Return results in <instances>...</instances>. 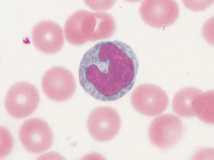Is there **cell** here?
I'll list each match as a JSON object with an SVG mask.
<instances>
[{
  "label": "cell",
  "instance_id": "9c48e42d",
  "mask_svg": "<svg viewBox=\"0 0 214 160\" xmlns=\"http://www.w3.org/2000/svg\"><path fill=\"white\" fill-rule=\"evenodd\" d=\"M32 37L36 48L47 53H53L59 51L64 43L61 26L49 20H42L34 25L32 29Z\"/></svg>",
  "mask_w": 214,
  "mask_h": 160
},
{
  "label": "cell",
  "instance_id": "8992f818",
  "mask_svg": "<svg viewBox=\"0 0 214 160\" xmlns=\"http://www.w3.org/2000/svg\"><path fill=\"white\" fill-rule=\"evenodd\" d=\"M41 85L47 97L57 102L69 99L76 89L73 73L67 69L61 66L55 67L47 70L42 78Z\"/></svg>",
  "mask_w": 214,
  "mask_h": 160
},
{
  "label": "cell",
  "instance_id": "277c9868",
  "mask_svg": "<svg viewBox=\"0 0 214 160\" xmlns=\"http://www.w3.org/2000/svg\"><path fill=\"white\" fill-rule=\"evenodd\" d=\"M131 101L138 112L153 117L164 112L168 106L169 101L166 92L162 88L155 84L144 83L133 91Z\"/></svg>",
  "mask_w": 214,
  "mask_h": 160
},
{
  "label": "cell",
  "instance_id": "30bf717a",
  "mask_svg": "<svg viewBox=\"0 0 214 160\" xmlns=\"http://www.w3.org/2000/svg\"><path fill=\"white\" fill-rule=\"evenodd\" d=\"M152 8V23L156 27L170 26L176 21L179 16V6L174 0L154 1Z\"/></svg>",
  "mask_w": 214,
  "mask_h": 160
},
{
  "label": "cell",
  "instance_id": "7c38bea8",
  "mask_svg": "<svg viewBox=\"0 0 214 160\" xmlns=\"http://www.w3.org/2000/svg\"><path fill=\"white\" fill-rule=\"evenodd\" d=\"M213 94V91H202L192 103L193 110L196 116L202 121L211 124L214 122Z\"/></svg>",
  "mask_w": 214,
  "mask_h": 160
},
{
  "label": "cell",
  "instance_id": "7a4b0ae2",
  "mask_svg": "<svg viewBox=\"0 0 214 160\" xmlns=\"http://www.w3.org/2000/svg\"><path fill=\"white\" fill-rule=\"evenodd\" d=\"M103 13H92L85 10L74 12L68 18L64 28L68 41L74 45L84 44L106 37L108 25Z\"/></svg>",
  "mask_w": 214,
  "mask_h": 160
},
{
  "label": "cell",
  "instance_id": "ba28073f",
  "mask_svg": "<svg viewBox=\"0 0 214 160\" xmlns=\"http://www.w3.org/2000/svg\"><path fill=\"white\" fill-rule=\"evenodd\" d=\"M20 140L25 149L34 154L39 153L50 148L53 141L51 129L42 119L32 118L25 121L19 129Z\"/></svg>",
  "mask_w": 214,
  "mask_h": 160
},
{
  "label": "cell",
  "instance_id": "5b68a950",
  "mask_svg": "<svg viewBox=\"0 0 214 160\" xmlns=\"http://www.w3.org/2000/svg\"><path fill=\"white\" fill-rule=\"evenodd\" d=\"M182 123L177 116L170 114L156 117L152 121L148 130L149 140L162 149L170 148L180 140L183 134Z\"/></svg>",
  "mask_w": 214,
  "mask_h": 160
},
{
  "label": "cell",
  "instance_id": "6da1fadb",
  "mask_svg": "<svg viewBox=\"0 0 214 160\" xmlns=\"http://www.w3.org/2000/svg\"><path fill=\"white\" fill-rule=\"evenodd\" d=\"M138 67L136 55L129 45L118 40L101 41L83 55L79 69L80 83L97 100H116L133 87Z\"/></svg>",
  "mask_w": 214,
  "mask_h": 160
},
{
  "label": "cell",
  "instance_id": "3957f363",
  "mask_svg": "<svg viewBox=\"0 0 214 160\" xmlns=\"http://www.w3.org/2000/svg\"><path fill=\"white\" fill-rule=\"evenodd\" d=\"M39 99L38 91L34 85L26 82H19L12 86L7 92L4 105L11 116L23 118L35 111Z\"/></svg>",
  "mask_w": 214,
  "mask_h": 160
},
{
  "label": "cell",
  "instance_id": "52a82bcc",
  "mask_svg": "<svg viewBox=\"0 0 214 160\" xmlns=\"http://www.w3.org/2000/svg\"><path fill=\"white\" fill-rule=\"evenodd\" d=\"M121 124V119L118 112L108 106L100 107L93 110L87 122L90 136L101 142L112 139L119 132Z\"/></svg>",
  "mask_w": 214,
  "mask_h": 160
},
{
  "label": "cell",
  "instance_id": "8fae6325",
  "mask_svg": "<svg viewBox=\"0 0 214 160\" xmlns=\"http://www.w3.org/2000/svg\"><path fill=\"white\" fill-rule=\"evenodd\" d=\"M202 92L200 89L193 87L181 89L176 93L173 99L172 105L174 111L181 117L196 116L193 110L192 103Z\"/></svg>",
  "mask_w": 214,
  "mask_h": 160
}]
</instances>
